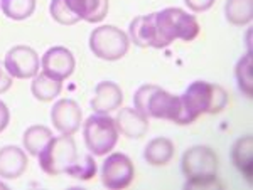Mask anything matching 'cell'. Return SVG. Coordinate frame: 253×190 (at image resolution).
I'll list each match as a JSON object with an SVG mask.
<instances>
[{"instance_id": "obj_29", "label": "cell", "mask_w": 253, "mask_h": 190, "mask_svg": "<svg viewBox=\"0 0 253 190\" xmlns=\"http://www.w3.org/2000/svg\"><path fill=\"white\" fill-rule=\"evenodd\" d=\"M0 190H7V185L3 182H0Z\"/></svg>"}, {"instance_id": "obj_16", "label": "cell", "mask_w": 253, "mask_h": 190, "mask_svg": "<svg viewBox=\"0 0 253 190\" xmlns=\"http://www.w3.org/2000/svg\"><path fill=\"white\" fill-rule=\"evenodd\" d=\"M128 39L138 47H156V26H154V14L140 15L130 22Z\"/></svg>"}, {"instance_id": "obj_12", "label": "cell", "mask_w": 253, "mask_h": 190, "mask_svg": "<svg viewBox=\"0 0 253 190\" xmlns=\"http://www.w3.org/2000/svg\"><path fill=\"white\" fill-rule=\"evenodd\" d=\"M124 101L122 88L113 81H101L95 88V96L91 99V108L95 113H108L118 110Z\"/></svg>"}, {"instance_id": "obj_19", "label": "cell", "mask_w": 253, "mask_h": 190, "mask_svg": "<svg viewBox=\"0 0 253 190\" xmlns=\"http://www.w3.org/2000/svg\"><path fill=\"white\" fill-rule=\"evenodd\" d=\"M61 90H63V81L51 78L46 72H41V74L34 76V81L31 84V91L34 95V98L44 101V103L52 101L56 96H59Z\"/></svg>"}, {"instance_id": "obj_20", "label": "cell", "mask_w": 253, "mask_h": 190, "mask_svg": "<svg viewBox=\"0 0 253 190\" xmlns=\"http://www.w3.org/2000/svg\"><path fill=\"white\" fill-rule=\"evenodd\" d=\"M224 15L228 22L233 26H247L253 17V0H226Z\"/></svg>"}, {"instance_id": "obj_2", "label": "cell", "mask_w": 253, "mask_h": 190, "mask_svg": "<svg viewBox=\"0 0 253 190\" xmlns=\"http://www.w3.org/2000/svg\"><path fill=\"white\" fill-rule=\"evenodd\" d=\"M154 26H156V49H162L174 42V40H193L199 34V24L194 15L177 7L167 9L154 14Z\"/></svg>"}, {"instance_id": "obj_5", "label": "cell", "mask_w": 253, "mask_h": 190, "mask_svg": "<svg viewBox=\"0 0 253 190\" xmlns=\"http://www.w3.org/2000/svg\"><path fill=\"white\" fill-rule=\"evenodd\" d=\"M83 135L88 150L96 157H103L115 148L118 141V128L112 116L96 113L84 121Z\"/></svg>"}, {"instance_id": "obj_6", "label": "cell", "mask_w": 253, "mask_h": 190, "mask_svg": "<svg viewBox=\"0 0 253 190\" xmlns=\"http://www.w3.org/2000/svg\"><path fill=\"white\" fill-rule=\"evenodd\" d=\"M39 165L47 175H61L66 173L78 158L76 153V143L73 140V135H61L52 136L46 143V147L39 153Z\"/></svg>"}, {"instance_id": "obj_1", "label": "cell", "mask_w": 253, "mask_h": 190, "mask_svg": "<svg viewBox=\"0 0 253 190\" xmlns=\"http://www.w3.org/2000/svg\"><path fill=\"white\" fill-rule=\"evenodd\" d=\"M182 115L179 125H191L203 115L221 113L228 104V93L218 84L194 81L181 95Z\"/></svg>"}, {"instance_id": "obj_21", "label": "cell", "mask_w": 253, "mask_h": 190, "mask_svg": "<svg viewBox=\"0 0 253 190\" xmlns=\"http://www.w3.org/2000/svg\"><path fill=\"white\" fill-rule=\"evenodd\" d=\"M52 138V131L49 130L47 127H42V125H34V127L27 128L26 133H24V147L29 152V155L38 157L41 150L46 147V143Z\"/></svg>"}, {"instance_id": "obj_24", "label": "cell", "mask_w": 253, "mask_h": 190, "mask_svg": "<svg viewBox=\"0 0 253 190\" xmlns=\"http://www.w3.org/2000/svg\"><path fill=\"white\" fill-rule=\"evenodd\" d=\"M66 173L73 179L78 180H91L96 175V161L91 155H84L83 158H76L75 163L68 168Z\"/></svg>"}, {"instance_id": "obj_28", "label": "cell", "mask_w": 253, "mask_h": 190, "mask_svg": "<svg viewBox=\"0 0 253 190\" xmlns=\"http://www.w3.org/2000/svg\"><path fill=\"white\" fill-rule=\"evenodd\" d=\"M10 121V113H9V108H7V104L3 103V101H0V133L7 128V125H9Z\"/></svg>"}, {"instance_id": "obj_17", "label": "cell", "mask_w": 253, "mask_h": 190, "mask_svg": "<svg viewBox=\"0 0 253 190\" xmlns=\"http://www.w3.org/2000/svg\"><path fill=\"white\" fill-rule=\"evenodd\" d=\"M231 160L240 173L247 179L248 184H252L253 177V138L252 135H245L236 140L231 150Z\"/></svg>"}, {"instance_id": "obj_15", "label": "cell", "mask_w": 253, "mask_h": 190, "mask_svg": "<svg viewBox=\"0 0 253 190\" xmlns=\"http://www.w3.org/2000/svg\"><path fill=\"white\" fill-rule=\"evenodd\" d=\"M27 155L19 147H3L0 150V177L2 179H19L27 168Z\"/></svg>"}, {"instance_id": "obj_27", "label": "cell", "mask_w": 253, "mask_h": 190, "mask_svg": "<svg viewBox=\"0 0 253 190\" xmlns=\"http://www.w3.org/2000/svg\"><path fill=\"white\" fill-rule=\"evenodd\" d=\"M12 86V76L7 72L5 67L0 64V95L5 91H9V88Z\"/></svg>"}, {"instance_id": "obj_10", "label": "cell", "mask_w": 253, "mask_h": 190, "mask_svg": "<svg viewBox=\"0 0 253 190\" xmlns=\"http://www.w3.org/2000/svg\"><path fill=\"white\" fill-rule=\"evenodd\" d=\"M51 120L61 135H75L81 127L83 111L75 99H59L51 110Z\"/></svg>"}, {"instance_id": "obj_22", "label": "cell", "mask_w": 253, "mask_h": 190, "mask_svg": "<svg viewBox=\"0 0 253 190\" xmlns=\"http://www.w3.org/2000/svg\"><path fill=\"white\" fill-rule=\"evenodd\" d=\"M235 76H236V83H238L240 91H242L247 98H252L253 96V58H252L250 51L238 61L236 69H235Z\"/></svg>"}, {"instance_id": "obj_8", "label": "cell", "mask_w": 253, "mask_h": 190, "mask_svg": "<svg viewBox=\"0 0 253 190\" xmlns=\"http://www.w3.org/2000/svg\"><path fill=\"white\" fill-rule=\"evenodd\" d=\"M133 177H135L133 163L124 153H112L103 161V167H101V182H103L105 187L112 190L126 189L132 184Z\"/></svg>"}, {"instance_id": "obj_26", "label": "cell", "mask_w": 253, "mask_h": 190, "mask_svg": "<svg viewBox=\"0 0 253 190\" xmlns=\"http://www.w3.org/2000/svg\"><path fill=\"white\" fill-rule=\"evenodd\" d=\"M184 2L193 12H206L213 7L214 0H184Z\"/></svg>"}, {"instance_id": "obj_18", "label": "cell", "mask_w": 253, "mask_h": 190, "mask_svg": "<svg viewBox=\"0 0 253 190\" xmlns=\"http://www.w3.org/2000/svg\"><path fill=\"white\" fill-rule=\"evenodd\" d=\"M174 157V143L169 138L159 136L147 143L144 158L147 163L154 165V167H164L169 163Z\"/></svg>"}, {"instance_id": "obj_3", "label": "cell", "mask_w": 253, "mask_h": 190, "mask_svg": "<svg viewBox=\"0 0 253 190\" xmlns=\"http://www.w3.org/2000/svg\"><path fill=\"white\" fill-rule=\"evenodd\" d=\"M135 110L147 118L169 120L172 123H181L182 104L181 96H174L156 84H144L133 96Z\"/></svg>"}, {"instance_id": "obj_4", "label": "cell", "mask_w": 253, "mask_h": 190, "mask_svg": "<svg viewBox=\"0 0 253 190\" xmlns=\"http://www.w3.org/2000/svg\"><path fill=\"white\" fill-rule=\"evenodd\" d=\"M182 173L187 179L186 187L205 189L218 184V157L210 147L196 145L184 152L181 160Z\"/></svg>"}, {"instance_id": "obj_9", "label": "cell", "mask_w": 253, "mask_h": 190, "mask_svg": "<svg viewBox=\"0 0 253 190\" xmlns=\"http://www.w3.org/2000/svg\"><path fill=\"white\" fill-rule=\"evenodd\" d=\"M41 61L39 56L32 47L15 46L9 49L3 59V67L12 78L17 79H31L38 76Z\"/></svg>"}, {"instance_id": "obj_11", "label": "cell", "mask_w": 253, "mask_h": 190, "mask_svg": "<svg viewBox=\"0 0 253 190\" xmlns=\"http://www.w3.org/2000/svg\"><path fill=\"white\" fill-rule=\"evenodd\" d=\"M41 64H42V72H46L47 76H51V78L58 81L68 79L75 72L76 66L73 52L63 46H56L47 49L44 52Z\"/></svg>"}, {"instance_id": "obj_14", "label": "cell", "mask_w": 253, "mask_h": 190, "mask_svg": "<svg viewBox=\"0 0 253 190\" xmlns=\"http://www.w3.org/2000/svg\"><path fill=\"white\" fill-rule=\"evenodd\" d=\"M68 9L80 20L89 24L101 22L108 14L110 0H64Z\"/></svg>"}, {"instance_id": "obj_23", "label": "cell", "mask_w": 253, "mask_h": 190, "mask_svg": "<svg viewBox=\"0 0 253 190\" xmlns=\"http://www.w3.org/2000/svg\"><path fill=\"white\" fill-rule=\"evenodd\" d=\"M2 12L12 20H26L36 10V0H2Z\"/></svg>"}, {"instance_id": "obj_13", "label": "cell", "mask_w": 253, "mask_h": 190, "mask_svg": "<svg viewBox=\"0 0 253 190\" xmlns=\"http://www.w3.org/2000/svg\"><path fill=\"white\" fill-rule=\"evenodd\" d=\"M115 123L118 133H122L130 140L142 138L149 131V118L142 115L140 111H137L135 108H122V110H118Z\"/></svg>"}, {"instance_id": "obj_25", "label": "cell", "mask_w": 253, "mask_h": 190, "mask_svg": "<svg viewBox=\"0 0 253 190\" xmlns=\"http://www.w3.org/2000/svg\"><path fill=\"white\" fill-rule=\"evenodd\" d=\"M49 12H51V17L54 19L56 22L63 24V26H73V24L80 22V19L68 9L64 0H51V3H49Z\"/></svg>"}, {"instance_id": "obj_7", "label": "cell", "mask_w": 253, "mask_h": 190, "mask_svg": "<svg viewBox=\"0 0 253 190\" xmlns=\"http://www.w3.org/2000/svg\"><path fill=\"white\" fill-rule=\"evenodd\" d=\"M130 39L115 26H101L89 35V49L103 61H118L128 52Z\"/></svg>"}]
</instances>
